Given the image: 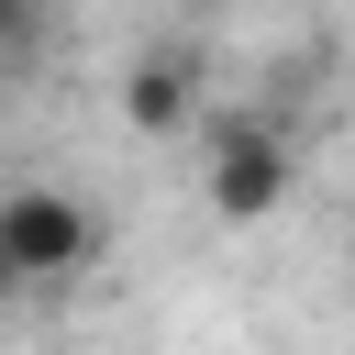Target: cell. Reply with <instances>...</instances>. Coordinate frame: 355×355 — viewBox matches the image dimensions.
<instances>
[{"mask_svg":"<svg viewBox=\"0 0 355 355\" xmlns=\"http://www.w3.org/2000/svg\"><path fill=\"white\" fill-rule=\"evenodd\" d=\"M33 33H44V0H0V67H11Z\"/></svg>","mask_w":355,"mask_h":355,"instance_id":"4","label":"cell"},{"mask_svg":"<svg viewBox=\"0 0 355 355\" xmlns=\"http://www.w3.org/2000/svg\"><path fill=\"white\" fill-rule=\"evenodd\" d=\"M122 122L155 133V144L189 133V122H200V55H189V44H144V55L122 67Z\"/></svg>","mask_w":355,"mask_h":355,"instance_id":"3","label":"cell"},{"mask_svg":"<svg viewBox=\"0 0 355 355\" xmlns=\"http://www.w3.org/2000/svg\"><path fill=\"white\" fill-rule=\"evenodd\" d=\"M288 189H300V155L277 122H255V111L211 122V211L222 222H266V211H288Z\"/></svg>","mask_w":355,"mask_h":355,"instance_id":"2","label":"cell"},{"mask_svg":"<svg viewBox=\"0 0 355 355\" xmlns=\"http://www.w3.org/2000/svg\"><path fill=\"white\" fill-rule=\"evenodd\" d=\"M100 266V211L55 178H11L0 189V300L22 288H78Z\"/></svg>","mask_w":355,"mask_h":355,"instance_id":"1","label":"cell"}]
</instances>
